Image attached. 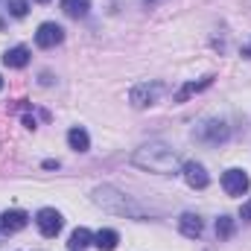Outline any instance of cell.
<instances>
[{
	"instance_id": "8992f818",
	"label": "cell",
	"mask_w": 251,
	"mask_h": 251,
	"mask_svg": "<svg viewBox=\"0 0 251 251\" xmlns=\"http://www.w3.org/2000/svg\"><path fill=\"white\" fill-rule=\"evenodd\" d=\"M251 187V178L246 170H225L222 173V190L228 196H243Z\"/></svg>"
},
{
	"instance_id": "8fae6325",
	"label": "cell",
	"mask_w": 251,
	"mask_h": 251,
	"mask_svg": "<svg viewBox=\"0 0 251 251\" xmlns=\"http://www.w3.org/2000/svg\"><path fill=\"white\" fill-rule=\"evenodd\" d=\"M67 143H70V149H76V152H88V149H91V137H88V131L79 128V126L67 131Z\"/></svg>"
},
{
	"instance_id": "4fadbf2b",
	"label": "cell",
	"mask_w": 251,
	"mask_h": 251,
	"mask_svg": "<svg viewBox=\"0 0 251 251\" xmlns=\"http://www.w3.org/2000/svg\"><path fill=\"white\" fill-rule=\"evenodd\" d=\"M91 240H94V234H91L88 228H76V231L70 234V240H67V249L70 251H85L91 246Z\"/></svg>"
},
{
	"instance_id": "7a4b0ae2",
	"label": "cell",
	"mask_w": 251,
	"mask_h": 251,
	"mask_svg": "<svg viewBox=\"0 0 251 251\" xmlns=\"http://www.w3.org/2000/svg\"><path fill=\"white\" fill-rule=\"evenodd\" d=\"M94 201H97L102 210L117 213V216H128V219H143V216H146L137 201H131L126 193H120V190H114V187H97L94 190Z\"/></svg>"
},
{
	"instance_id": "30bf717a",
	"label": "cell",
	"mask_w": 251,
	"mask_h": 251,
	"mask_svg": "<svg viewBox=\"0 0 251 251\" xmlns=\"http://www.w3.org/2000/svg\"><path fill=\"white\" fill-rule=\"evenodd\" d=\"M178 231H181L184 237H190V240H199L201 231H204V222H201L199 213H181V219H178Z\"/></svg>"
},
{
	"instance_id": "ac0fdd59",
	"label": "cell",
	"mask_w": 251,
	"mask_h": 251,
	"mask_svg": "<svg viewBox=\"0 0 251 251\" xmlns=\"http://www.w3.org/2000/svg\"><path fill=\"white\" fill-rule=\"evenodd\" d=\"M6 9H9V15L24 18V15H26V9H29V3H26V0H6Z\"/></svg>"
},
{
	"instance_id": "3957f363",
	"label": "cell",
	"mask_w": 251,
	"mask_h": 251,
	"mask_svg": "<svg viewBox=\"0 0 251 251\" xmlns=\"http://www.w3.org/2000/svg\"><path fill=\"white\" fill-rule=\"evenodd\" d=\"M193 137H196L199 143L219 146V143H225V140L231 137V131H228V126L222 123V120H204V123H199L193 128Z\"/></svg>"
},
{
	"instance_id": "5bb4252c",
	"label": "cell",
	"mask_w": 251,
	"mask_h": 251,
	"mask_svg": "<svg viewBox=\"0 0 251 251\" xmlns=\"http://www.w3.org/2000/svg\"><path fill=\"white\" fill-rule=\"evenodd\" d=\"M94 243H97V249L100 251H114L117 249V243H120V234L111 231V228H102V231L94 237Z\"/></svg>"
},
{
	"instance_id": "6da1fadb",
	"label": "cell",
	"mask_w": 251,
	"mask_h": 251,
	"mask_svg": "<svg viewBox=\"0 0 251 251\" xmlns=\"http://www.w3.org/2000/svg\"><path fill=\"white\" fill-rule=\"evenodd\" d=\"M131 164L146 170V173H158V176H173L181 167L178 152L173 146H167V143H146V146H140L131 155Z\"/></svg>"
},
{
	"instance_id": "e0dca14e",
	"label": "cell",
	"mask_w": 251,
	"mask_h": 251,
	"mask_svg": "<svg viewBox=\"0 0 251 251\" xmlns=\"http://www.w3.org/2000/svg\"><path fill=\"white\" fill-rule=\"evenodd\" d=\"M234 228H237V222L231 216H219L216 219V237L219 240H231L234 237Z\"/></svg>"
},
{
	"instance_id": "52a82bcc",
	"label": "cell",
	"mask_w": 251,
	"mask_h": 251,
	"mask_svg": "<svg viewBox=\"0 0 251 251\" xmlns=\"http://www.w3.org/2000/svg\"><path fill=\"white\" fill-rule=\"evenodd\" d=\"M62 41H64V29L59 24H53V21L41 24L38 32H35V44H38L41 50H50V47H56V44H62Z\"/></svg>"
},
{
	"instance_id": "d6986e66",
	"label": "cell",
	"mask_w": 251,
	"mask_h": 251,
	"mask_svg": "<svg viewBox=\"0 0 251 251\" xmlns=\"http://www.w3.org/2000/svg\"><path fill=\"white\" fill-rule=\"evenodd\" d=\"M240 216H243L246 222H251V199L246 201V204H243V210H240Z\"/></svg>"
},
{
	"instance_id": "277c9868",
	"label": "cell",
	"mask_w": 251,
	"mask_h": 251,
	"mask_svg": "<svg viewBox=\"0 0 251 251\" xmlns=\"http://www.w3.org/2000/svg\"><path fill=\"white\" fill-rule=\"evenodd\" d=\"M161 91H164V88H161L158 82H140V85H134V88H131L128 100H131V105H134V108H149V105H155V102H158Z\"/></svg>"
},
{
	"instance_id": "7402d4cb",
	"label": "cell",
	"mask_w": 251,
	"mask_h": 251,
	"mask_svg": "<svg viewBox=\"0 0 251 251\" xmlns=\"http://www.w3.org/2000/svg\"><path fill=\"white\" fill-rule=\"evenodd\" d=\"M143 3H155V0H143Z\"/></svg>"
},
{
	"instance_id": "5b68a950",
	"label": "cell",
	"mask_w": 251,
	"mask_h": 251,
	"mask_svg": "<svg viewBox=\"0 0 251 251\" xmlns=\"http://www.w3.org/2000/svg\"><path fill=\"white\" fill-rule=\"evenodd\" d=\"M35 225H38V231L44 234V237H56L59 231H62L64 219L59 210H53V207H41L38 213H35Z\"/></svg>"
},
{
	"instance_id": "44dd1931",
	"label": "cell",
	"mask_w": 251,
	"mask_h": 251,
	"mask_svg": "<svg viewBox=\"0 0 251 251\" xmlns=\"http://www.w3.org/2000/svg\"><path fill=\"white\" fill-rule=\"evenodd\" d=\"M38 3H50V0H38Z\"/></svg>"
},
{
	"instance_id": "ba28073f",
	"label": "cell",
	"mask_w": 251,
	"mask_h": 251,
	"mask_svg": "<svg viewBox=\"0 0 251 251\" xmlns=\"http://www.w3.org/2000/svg\"><path fill=\"white\" fill-rule=\"evenodd\" d=\"M181 173H184V181H187L193 190H204L210 184V176H207V170H204L199 161H187V164L181 167Z\"/></svg>"
},
{
	"instance_id": "9c48e42d",
	"label": "cell",
	"mask_w": 251,
	"mask_h": 251,
	"mask_svg": "<svg viewBox=\"0 0 251 251\" xmlns=\"http://www.w3.org/2000/svg\"><path fill=\"white\" fill-rule=\"evenodd\" d=\"M26 222H29V216H26L24 210H18V207H12V210H6V213L0 216V228H3L6 234H15V231H21V228H26Z\"/></svg>"
},
{
	"instance_id": "ffe728a7",
	"label": "cell",
	"mask_w": 251,
	"mask_h": 251,
	"mask_svg": "<svg viewBox=\"0 0 251 251\" xmlns=\"http://www.w3.org/2000/svg\"><path fill=\"white\" fill-rule=\"evenodd\" d=\"M243 56H246V59H251V44H249V47H243Z\"/></svg>"
},
{
	"instance_id": "9a60e30c",
	"label": "cell",
	"mask_w": 251,
	"mask_h": 251,
	"mask_svg": "<svg viewBox=\"0 0 251 251\" xmlns=\"http://www.w3.org/2000/svg\"><path fill=\"white\" fill-rule=\"evenodd\" d=\"M213 85V76H204L201 82H187L178 94H176V102H184L187 97H193V94H199V91H204V88H210Z\"/></svg>"
},
{
	"instance_id": "2e32d148",
	"label": "cell",
	"mask_w": 251,
	"mask_h": 251,
	"mask_svg": "<svg viewBox=\"0 0 251 251\" xmlns=\"http://www.w3.org/2000/svg\"><path fill=\"white\" fill-rule=\"evenodd\" d=\"M62 9L70 18H85L91 12V0H62Z\"/></svg>"
},
{
	"instance_id": "603a6c76",
	"label": "cell",
	"mask_w": 251,
	"mask_h": 251,
	"mask_svg": "<svg viewBox=\"0 0 251 251\" xmlns=\"http://www.w3.org/2000/svg\"><path fill=\"white\" fill-rule=\"evenodd\" d=\"M0 88H3V79H0Z\"/></svg>"
},
{
	"instance_id": "7c38bea8",
	"label": "cell",
	"mask_w": 251,
	"mask_h": 251,
	"mask_svg": "<svg viewBox=\"0 0 251 251\" xmlns=\"http://www.w3.org/2000/svg\"><path fill=\"white\" fill-rule=\"evenodd\" d=\"M26 62H29V50L26 47H12V50L3 53V64L6 67H26Z\"/></svg>"
}]
</instances>
